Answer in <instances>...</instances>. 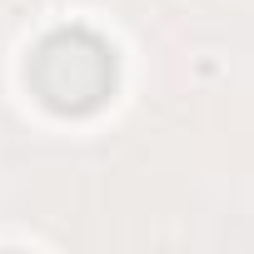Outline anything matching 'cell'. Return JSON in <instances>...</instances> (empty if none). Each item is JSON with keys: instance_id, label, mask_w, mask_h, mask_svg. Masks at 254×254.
Here are the masks:
<instances>
[{"instance_id": "1", "label": "cell", "mask_w": 254, "mask_h": 254, "mask_svg": "<svg viewBox=\"0 0 254 254\" xmlns=\"http://www.w3.org/2000/svg\"><path fill=\"white\" fill-rule=\"evenodd\" d=\"M115 80V60L95 35H55L35 55V85L55 110H90Z\"/></svg>"}]
</instances>
